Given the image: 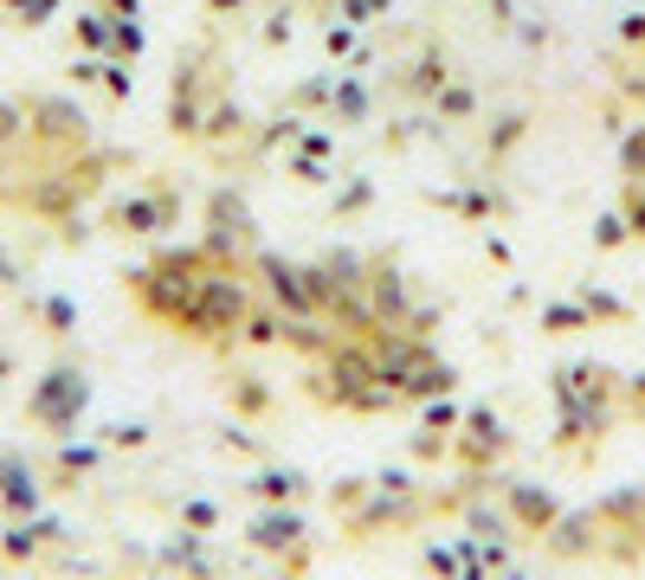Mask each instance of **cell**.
I'll return each instance as SVG.
<instances>
[{
  "mask_svg": "<svg viewBox=\"0 0 645 580\" xmlns=\"http://www.w3.org/2000/svg\"><path fill=\"white\" fill-rule=\"evenodd\" d=\"M633 233H645V187H633Z\"/></svg>",
  "mask_w": 645,
  "mask_h": 580,
  "instance_id": "obj_1",
  "label": "cell"
}]
</instances>
